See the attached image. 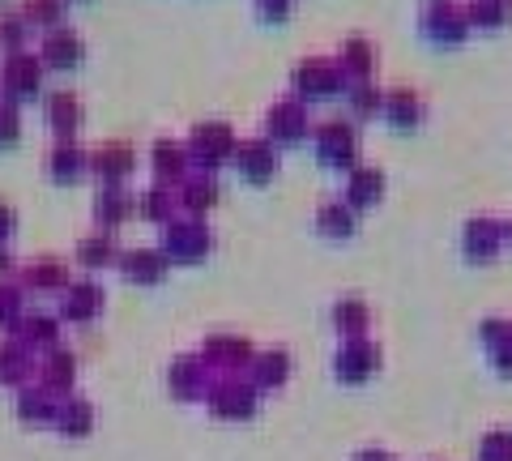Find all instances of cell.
<instances>
[{
	"label": "cell",
	"mask_w": 512,
	"mask_h": 461,
	"mask_svg": "<svg viewBox=\"0 0 512 461\" xmlns=\"http://www.w3.org/2000/svg\"><path fill=\"white\" fill-rule=\"evenodd\" d=\"M291 94L299 103H329V99H342L346 94V77L338 69V60L329 56H308L299 60V65L291 69Z\"/></svg>",
	"instance_id": "cell-1"
},
{
	"label": "cell",
	"mask_w": 512,
	"mask_h": 461,
	"mask_svg": "<svg viewBox=\"0 0 512 461\" xmlns=\"http://www.w3.org/2000/svg\"><path fill=\"white\" fill-rule=\"evenodd\" d=\"M312 150L320 158V167L350 171L363 154V137L355 129V120H320L312 124Z\"/></svg>",
	"instance_id": "cell-2"
},
{
	"label": "cell",
	"mask_w": 512,
	"mask_h": 461,
	"mask_svg": "<svg viewBox=\"0 0 512 461\" xmlns=\"http://www.w3.org/2000/svg\"><path fill=\"white\" fill-rule=\"evenodd\" d=\"M171 257V265H197L214 252V231L205 218L192 214H175L163 227V244H158Z\"/></svg>",
	"instance_id": "cell-3"
},
{
	"label": "cell",
	"mask_w": 512,
	"mask_h": 461,
	"mask_svg": "<svg viewBox=\"0 0 512 461\" xmlns=\"http://www.w3.org/2000/svg\"><path fill=\"white\" fill-rule=\"evenodd\" d=\"M256 402H261V389H256L244 372L214 376L210 389H205V406H210V415L222 419V423L252 419V415H256Z\"/></svg>",
	"instance_id": "cell-4"
},
{
	"label": "cell",
	"mask_w": 512,
	"mask_h": 461,
	"mask_svg": "<svg viewBox=\"0 0 512 461\" xmlns=\"http://www.w3.org/2000/svg\"><path fill=\"white\" fill-rule=\"evenodd\" d=\"M188 158H192V167L197 171H218L222 163H231V154L239 146V133L231 129L227 120H205L197 124V129L188 133Z\"/></svg>",
	"instance_id": "cell-5"
},
{
	"label": "cell",
	"mask_w": 512,
	"mask_h": 461,
	"mask_svg": "<svg viewBox=\"0 0 512 461\" xmlns=\"http://www.w3.org/2000/svg\"><path fill=\"white\" fill-rule=\"evenodd\" d=\"M35 94H43V60L35 52H9L5 65H0V99L9 103H26L35 99Z\"/></svg>",
	"instance_id": "cell-6"
},
{
	"label": "cell",
	"mask_w": 512,
	"mask_h": 461,
	"mask_svg": "<svg viewBox=\"0 0 512 461\" xmlns=\"http://www.w3.org/2000/svg\"><path fill=\"white\" fill-rule=\"evenodd\" d=\"M380 342L376 338H342L338 342V355H333V372L346 385H363V380H372L380 372Z\"/></svg>",
	"instance_id": "cell-7"
},
{
	"label": "cell",
	"mask_w": 512,
	"mask_h": 461,
	"mask_svg": "<svg viewBox=\"0 0 512 461\" xmlns=\"http://www.w3.org/2000/svg\"><path fill=\"white\" fill-rule=\"evenodd\" d=\"M423 35L436 47H457L470 39V18L457 0H427L423 9Z\"/></svg>",
	"instance_id": "cell-8"
},
{
	"label": "cell",
	"mask_w": 512,
	"mask_h": 461,
	"mask_svg": "<svg viewBox=\"0 0 512 461\" xmlns=\"http://www.w3.org/2000/svg\"><path fill=\"white\" fill-rule=\"evenodd\" d=\"M231 167L244 176L248 184H269L278 176L282 158H278V146L269 137H239V146L231 154Z\"/></svg>",
	"instance_id": "cell-9"
},
{
	"label": "cell",
	"mask_w": 512,
	"mask_h": 461,
	"mask_svg": "<svg viewBox=\"0 0 512 461\" xmlns=\"http://www.w3.org/2000/svg\"><path fill=\"white\" fill-rule=\"evenodd\" d=\"M265 137L274 146H299L303 137H312V120H308V103L299 99H278L265 111Z\"/></svg>",
	"instance_id": "cell-10"
},
{
	"label": "cell",
	"mask_w": 512,
	"mask_h": 461,
	"mask_svg": "<svg viewBox=\"0 0 512 461\" xmlns=\"http://www.w3.org/2000/svg\"><path fill=\"white\" fill-rule=\"evenodd\" d=\"M205 363L214 368V376H231V372H248V363L256 355V346L244 333H210L197 351Z\"/></svg>",
	"instance_id": "cell-11"
},
{
	"label": "cell",
	"mask_w": 512,
	"mask_h": 461,
	"mask_svg": "<svg viewBox=\"0 0 512 461\" xmlns=\"http://www.w3.org/2000/svg\"><path fill=\"white\" fill-rule=\"evenodd\" d=\"M103 286L94 282V278H73L69 286L60 291V321H69V325H94L103 316Z\"/></svg>",
	"instance_id": "cell-12"
},
{
	"label": "cell",
	"mask_w": 512,
	"mask_h": 461,
	"mask_svg": "<svg viewBox=\"0 0 512 461\" xmlns=\"http://www.w3.org/2000/svg\"><path fill=\"white\" fill-rule=\"evenodd\" d=\"M210 380H214V368L201 355H180V359H171V368H167V389L180 397V402H205Z\"/></svg>",
	"instance_id": "cell-13"
},
{
	"label": "cell",
	"mask_w": 512,
	"mask_h": 461,
	"mask_svg": "<svg viewBox=\"0 0 512 461\" xmlns=\"http://www.w3.org/2000/svg\"><path fill=\"white\" fill-rule=\"evenodd\" d=\"M73 282V274H69V261L64 257H56V252H47V257H35V261H26L22 269H18V286L30 295H60L64 286Z\"/></svg>",
	"instance_id": "cell-14"
},
{
	"label": "cell",
	"mask_w": 512,
	"mask_h": 461,
	"mask_svg": "<svg viewBox=\"0 0 512 461\" xmlns=\"http://www.w3.org/2000/svg\"><path fill=\"white\" fill-rule=\"evenodd\" d=\"M218 201H222V188H218V176H214V171H197V167H192L188 176L175 184V205H180V214L205 218Z\"/></svg>",
	"instance_id": "cell-15"
},
{
	"label": "cell",
	"mask_w": 512,
	"mask_h": 461,
	"mask_svg": "<svg viewBox=\"0 0 512 461\" xmlns=\"http://www.w3.org/2000/svg\"><path fill=\"white\" fill-rule=\"evenodd\" d=\"M504 222L500 218H470L466 222V231H461V252H466V261L474 265H487L500 257V248H504Z\"/></svg>",
	"instance_id": "cell-16"
},
{
	"label": "cell",
	"mask_w": 512,
	"mask_h": 461,
	"mask_svg": "<svg viewBox=\"0 0 512 461\" xmlns=\"http://www.w3.org/2000/svg\"><path fill=\"white\" fill-rule=\"evenodd\" d=\"M60 316L56 312H22L18 321L9 325V338L13 342H22L26 351H35V355H43V351H52V346H60Z\"/></svg>",
	"instance_id": "cell-17"
},
{
	"label": "cell",
	"mask_w": 512,
	"mask_h": 461,
	"mask_svg": "<svg viewBox=\"0 0 512 461\" xmlns=\"http://www.w3.org/2000/svg\"><path fill=\"white\" fill-rule=\"evenodd\" d=\"M39 60H43V69H77V65L86 60V39L77 35L73 26H52V30H43Z\"/></svg>",
	"instance_id": "cell-18"
},
{
	"label": "cell",
	"mask_w": 512,
	"mask_h": 461,
	"mask_svg": "<svg viewBox=\"0 0 512 461\" xmlns=\"http://www.w3.org/2000/svg\"><path fill=\"white\" fill-rule=\"evenodd\" d=\"M90 171L99 176V184H124L137 171V150L128 141H99L90 150Z\"/></svg>",
	"instance_id": "cell-19"
},
{
	"label": "cell",
	"mask_w": 512,
	"mask_h": 461,
	"mask_svg": "<svg viewBox=\"0 0 512 461\" xmlns=\"http://www.w3.org/2000/svg\"><path fill=\"white\" fill-rule=\"evenodd\" d=\"M43 111H47V129L56 133V141H77V133H82V124H86V107L73 90H52Z\"/></svg>",
	"instance_id": "cell-20"
},
{
	"label": "cell",
	"mask_w": 512,
	"mask_h": 461,
	"mask_svg": "<svg viewBox=\"0 0 512 461\" xmlns=\"http://www.w3.org/2000/svg\"><path fill=\"white\" fill-rule=\"evenodd\" d=\"M384 188H389V180H384V171L376 163H355V167L346 171V193H342V201L355 214L359 210H372V205H380Z\"/></svg>",
	"instance_id": "cell-21"
},
{
	"label": "cell",
	"mask_w": 512,
	"mask_h": 461,
	"mask_svg": "<svg viewBox=\"0 0 512 461\" xmlns=\"http://www.w3.org/2000/svg\"><path fill=\"white\" fill-rule=\"evenodd\" d=\"M133 214H137V193L133 188L128 184H99V193H94V222H99L103 231L124 227Z\"/></svg>",
	"instance_id": "cell-22"
},
{
	"label": "cell",
	"mask_w": 512,
	"mask_h": 461,
	"mask_svg": "<svg viewBox=\"0 0 512 461\" xmlns=\"http://www.w3.org/2000/svg\"><path fill=\"white\" fill-rule=\"evenodd\" d=\"M120 274L128 282H137V286H158L167 278V269H171V257L163 248H124L120 252Z\"/></svg>",
	"instance_id": "cell-23"
},
{
	"label": "cell",
	"mask_w": 512,
	"mask_h": 461,
	"mask_svg": "<svg viewBox=\"0 0 512 461\" xmlns=\"http://www.w3.org/2000/svg\"><path fill=\"white\" fill-rule=\"evenodd\" d=\"M380 116L393 124V129H419V124L427 120V103H423V94L419 90H410V86H393V90H384V107H380Z\"/></svg>",
	"instance_id": "cell-24"
},
{
	"label": "cell",
	"mask_w": 512,
	"mask_h": 461,
	"mask_svg": "<svg viewBox=\"0 0 512 461\" xmlns=\"http://www.w3.org/2000/svg\"><path fill=\"white\" fill-rule=\"evenodd\" d=\"M150 171H154L158 184H171L175 188L192 171L188 146H184V141H175V137H158L154 146H150Z\"/></svg>",
	"instance_id": "cell-25"
},
{
	"label": "cell",
	"mask_w": 512,
	"mask_h": 461,
	"mask_svg": "<svg viewBox=\"0 0 512 461\" xmlns=\"http://www.w3.org/2000/svg\"><path fill=\"white\" fill-rule=\"evenodd\" d=\"M35 380L43 389H52L56 397L73 393V385H77V355L69 351V346H52V351H43L39 368H35Z\"/></svg>",
	"instance_id": "cell-26"
},
{
	"label": "cell",
	"mask_w": 512,
	"mask_h": 461,
	"mask_svg": "<svg viewBox=\"0 0 512 461\" xmlns=\"http://www.w3.org/2000/svg\"><path fill=\"white\" fill-rule=\"evenodd\" d=\"M244 376H248V380H252V385L261 389V393H269V389H282L286 380H291V355H286L282 346H269V351H256Z\"/></svg>",
	"instance_id": "cell-27"
},
{
	"label": "cell",
	"mask_w": 512,
	"mask_h": 461,
	"mask_svg": "<svg viewBox=\"0 0 512 461\" xmlns=\"http://www.w3.org/2000/svg\"><path fill=\"white\" fill-rule=\"evenodd\" d=\"M333 60H338L346 86L350 82H367V77L376 73V43L363 39V35H350V39H342V47H338V56Z\"/></svg>",
	"instance_id": "cell-28"
},
{
	"label": "cell",
	"mask_w": 512,
	"mask_h": 461,
	"mask_svg": "<svg viewBox=\"0 0 512 461\" xmlns=\"http://www.w3.org/2000/svg\"><path fill=\"white\" fill-rule=\"evenodd\" d=\"M120 235L116 231H90V235H82V240H77V252H73V257H77V265H82V269H90V274H94V269H107V265H116L120 261Z\"/></svg>",
	"instance_id": "cell-29"
},
{
	"label": "cell",
	"mask_w": 512,
	"mask_h": 461,
	"mask_svg": "<svg viewBox=\"0 0 512 461\" xmlns=\"http://www.w3.org/2000/svg\"><path fill=\"white\" fill-rule=\"evenodd\" d=\"M35 368H39L35 351H26V346L13 342V338H0V385L22 389L35 380Z\"/></svg>",
	"instance_id": "cell-30"
},
{
	"label": "cell",
	"mask_w": 512,
	"mask_h": 461,
	"mask_svg": "<svg viewBox=\"0 0 512 461\" xmlns=\"http://www.w3.org/2000/svg\"><path fill=\"white\" fill-rule=\"evenodd\" d=\"M329 321H333L338 338H363V333L372 329V308H367L363 295H342L338 304L329 308Z\"/></svg>",
	"instance_id": "cell-31"
},
{
	"label": "cell",
	"mask_w": 512,
	"mask_h": 461,
	"mask_svg": "<svg viewBox=\"0 0 512 461\" xmlns=\"http://www.w3.org/2000/svg\"><path fill=\"white\" fill-rule=\"evenodd\" d=\"M52 427L60 436H90V427H94V406H90V397L82 393H64L60 402H56V419Z\"/></svg>",
	"instance_id": "cell-32"
},
{
	"label": "cell",
	"mask_w": 512,
	"mask_h": 461,
	"mask_svg": "<svg viewBox=\"0 0 512 461\" xmlns=\"http://www.w3.org/2000/svg\"><path fill=\"white\" fill-rule=\"evenodd\" d=\"M86 171H90V154L77 141H56L52 154H47V176L56 184H77Z\"/></svg>",
	"instance_id": "cell-33"
},
{
	"label": "cell",
	"mask_w": 512,
	"mask_h": 461,
	"mask_svg": "<svg viewBox=\"0 0 512 461\" xmlns=\"http://www.w3.org/2000/svg\"><path fill=\"white\" fill-rule=\"evenodd\" d=\"M316 231L325 235V240H350V235L359 231V214L350 210L342 197H329L316 205Z\"/></svg>",
	"instance_id": "cell-34"
},
{
	"label": "cell",
	"mask_w": 512,
	"mask_h": 461,
	"mask_svg": "<svg viewBox=\"0 0 512 461\" xmlns=\"http://www.w3.org/2000/svg\"><path fill=\"white\" fill-rule=\"evenodd\" d=\"M56 402H60V397L52 389H43L39 380H30V385L18 389V419L22 423H35V427L52 423L56 419Z\"/></svg>",
	"instance_id": "cell-35"
},
{
	"label": "cell",
	"mask_w": 512,
	"mask_h": 461,
	"mask_svg": "<svg viewBox=\"0 0 512 461\" xmlns=\"http://www.w3.org/2000/svg\"><path fill=\"white\" fill-rule=\"evenodd\" d=\"M180 214V205H175V188L171 184H150L146 193H137V218L154 222V227H167V222Z\"/></svg>",
	"instance_id": "cell-36"
},
{
	"label": "cell",
	"mask_w": 512,
	"mask_h": 461,
	"mask_svg": "<svg viewBox=\"0 0 512 461\" xmlns=\"http://www.w3.org/2000/svg\"><path fill=\"white\" fill-rule=\"evenodd\" d=\"M342 99L350 107V120H376L380 107H384V90L372 82V77H367V82H350Z\"/></svg>",
	"instance_id": "cell-37"
},
{
	"label": "cell",
	"mask_w": 512,
	"mask_h": 461,
	"mask_svg": "<svg viewBox=\"0 0 512 461\" xmlns=\"http://www.w3.org/2000/svg\"><path fill=\"white\" fill-rule=\"evenodd\" d=\"M461 9H466V18H470V30H500L512 13L508 0H466Z\"/></svg>",
	"instance_id": "cell-38"
},
{
	"label": "cell",
	"mask_w": 512,
	"mask_h": 461,
	"mask_svg": "<svg viewBox=\"0 0 512 461\" xmlns=\"http://www.w3.org/2000/svg\"><path fill=\"white\" fill-rule=\"evenodd\" d=\"M22 18H26V26L52 30L64 18V0H22Z\"/></svg>",
	"instance_id": "cell-39"
},
{
	"label": "cell",
	"mask_w": 512,
	"mask_h": 461,
	"mask_svg": "<svg viewBox=\"0 0 512 461\" xmlns=\"http://www.w3.org/2000/svg\"><path fill=\"white\" fill-rule=\"evenodd\" d=\"M22 312H26V291L13 278H5V282H0V329L9 333V325L18 321Z\"/></svg>",
	"instance_id": "cell-40"
},
{
	"label": "cell",
	"mask_w": 512,
	"mask_h": 461,
	"mask_svg": "<svg viewBox=\"0 0 512 461\" xmlns=\"http://www.w3.org/2000/svg\"><path fill=\"white\" fill-rule=\"evenodd\" d=\"M478 461H512V432H504V427L487 432L478 440Z\"/></svg>",
	"instance_id": "cell-41"
},
{
	"label": "cell",
	"mask_w": 512,
	"mask_h": 461,
	"mask_svg": "<svg viewBox=\"0 0 512 461\" xmlns=\"http://www.w3.org/2000/svg\"><path fill=\"white\" fill-rule=\"evenodd\" d=\"M26 18H22V9L18 13H0V47H9V52H22L26 47Z\"/></svg>",
	"instance_id": "cell-42"
},
{
	"label": "cell",
	"mask_w": 512,
	"mask_h": 461,
	"mask_svg": "<svg viewBox=\"0 0 512 461\" xmlns=\"http://www.w3.org/2000/svg\"><path fill=\"white\" fill-rule=\"evenodd\" d=\"M18 137H22V111H18V103L0 99V150L18 146Z\"/></svg>",
	"instance_id": "cell-43"
},
{
	"label": "cell",
	"mask_w": 512,
	"mask_h": 461,
	"mask_svg": "<svg viewBox=\"0 0 512 461\" xmlns=\"http://www.w3.org/2000/svg\"><path fill=\"white\" fill-rule=\"evenodd\" d=\"M478 338H483V346L491 351V346H500V342L512 338V321H508V316H487V321L478 325Z\"/></svg>",
	"instance_id": "cell-44"
},
{
	"label": "cell",
	"mask_w": 512,
	"mask_h": 461,
	"mask_svg": "<svg viewBox=\"0 0 512 461\" xmlns=\"http://www.w3.org/2000/svg\"><path fill=\"white\" fill-rule=\"evenodd\" d=\"M256 13L265 22H286L291 18V0H256Z\"/></svg>",
	"instance_id": "cell-45"
},
{
	"label": "cell",
	"mask_w": 512,
	"mask_h": 461,
	"mask_svg": "<svg viewBox=\"0 0 512 461\" xmlns=\"http://www.w3.org/2000/svg\"><path fill=\"white\" fill-rule=\"evenodd\" d=\"M491 363H495V372L500 376H512V338L500 342V346H491Z\"/></svg>",
	"instance_id": "cell-46"
},
{
	"label": "cell",
	"mask_w": 512,
	"mask_h": 461,
	"mask_svg": "<svg viewBox=\"0 0 512 461\" xmlns=\"http://www.w3.org/2000/svg\"><path fill=\"white\" fill-rule=\"evenodd\" d=\"M13 231H18V210L9 201H0V244H9Z\"/></svg>",
	"instance_id": "cell-47"
},
{
	"label": "cell",
	"mask_w": 512,
	"mask_h": 461,
	"mask_svg": "<svg viewBox=\"0 0 512 461\" xmlns=\"http://www.w3.org/2000/svg\"><path fill=\"white\" fill-rule=\"evenodd\" d=\"M18 257H13V252L5 248V244H0V282H5V278H13V274H18Z\"/></svg>",
	"instance_id": "cell-48"
},
{
	"label": "cell",
	"mask_w": 512,
	"mask_h": 461,
	"mask_svg": "<svg viewBox=\"0 0 512 461\" xmlns=\"http://www.w3.org/2000/svg\"><path fill=\"white\" fill-rule=\"evenodd\" d=\"M355 461H397V457H393L389 449H359Z\"/></svg>",
	"instance_id": "cell-49"
},
{
	"label": "cell",
	"mask_w": 512,
	"mask_h": 461,
	"mask_svg": "<svg viewBox=\"0 0 512 461\" xmlns=\"http://www.w3.org/2000/svg\"><path fill=\"white\" fill-rule=\"evenodd\" d=\"M504 240H512V218L504 222Z\"/></svg>",
	"instance_id": "cell-50"
},
{
	"label": "cell",
	"mask_w": 512,
	"mask_h": 461,
	"mask_svg": "<svg viewBox=\"0 0 512 461\" xmlns=\"http://www.w3.org/2000/svg\"><path fill=\"white\" fill-rule=\"evenodd\" d=\"M508 5H512V0H508Z\"/></svg>",
	"instance_id": "cell-51"
}]
</instances>
